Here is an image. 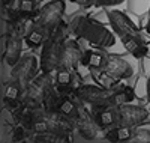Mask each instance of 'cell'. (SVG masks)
<instances>
[{
    "label": "cell",
    "instance_id": "1",
    "mask_svg": "<svg viewBox=\"0 0 150 143\" xmlns=\"http://www.w3.org/2000/svg\"><path fill=\"white\" fill-rule=\"evenodd\" d=\"M69 32L80 39H84L92 45L108 48L114 45V35H112L104 24L87 15H75L68 23Z\"/></svg>",
    "mask_w": 150,
    "mask_h": 143
},
{
    "label": "cell",
    "instance_id": "2",
    "mask_svg": "<svg viewBox=\"0 0 150 143\" xmlns=\"http://www.w3.org/2000/svg\"><path fill=\"white\" fill-rule=\"evenodd\" d=\"M69 32L68 24L62 21L57 27L50 32L48 38L44 42L42 47V54H41V71L45 74H51L57 71L60 66V59H62V51H63V45L66 42V35Z\"/></svg>",
    "mask_w": 150,
    "mask_h": 143
},
{
    "label": "cell",
    "instance_id": "3",
    "mask_svg": "<svg viewBox=\"0 0 150 143\" xmlns=\"http://www.w3.org/2000/svg\"><path fill=\"white\" fill-rule=\"evenodd\" d=\"M114 87H101L95 84H81L75 87L74 97L80 99L83 104H89V106L96 112L112 107V95H114Z\"/></svg>",
    "mask_w": 150,
    "mask_h": 143
},
{
    "label": "cell",
    "instance_id": "4",
    "mask_svg": "<svg viewBox=\"0 0 150 143\" xmlns=\"http://www.w3.org/2000/svg\"><path fill=\"white\" fill-rule=\"evenodd\" d=\"M65 0H51L50 3L44 5L35 15V23L38 27L44 29L45 32H53L62 23V17L65 14Z\"/></svg>",
    "mask_w": 150,
    "mask_h": 143
},
{
    "label": "cell",
    "instance_id": "5",
    "mask_svg": "<svg viewBox=\"0 0 150 143\" xmlns=\"http://www.w3.org/2000/svg\"><path fill=\"white\" fill-rule=\"evenodd\" d=\"M50 84V74L42 72V75L35 77L30 82V84L23 90L21 94V102L26 104L29 109H36V107H42L44 98Z\"/></svg>",
    "mask_w": 150,
    "mask_h": 143
},
{
    "label": "cell",
    "instance_id": "6",
    "mask_svg": "<svg viewBox=\"0 0 150 143\" xmlns=\"http://www.w3.org/2000/svg\"><path fill=\"white\" fill-rule=\"evenodd\" d=\"M36 72H38V59L33 54H24L12 66L9 80L15 82L21 87V90H24L36 77Z\"/></svg>",
    "mask_w": 150,
    "mask_h": 143
},
{
    "label": "cell",
    "instance_id": "7",
    "mask_svg": "<svg viewBox=\"0 0 150 143\" xmlns=\"http://www.w3.org/2000/svg\"><path fill=\"white\" fill-rule=\"evenodd\" d=\"M75 122V129L86 139V140H99L101 137H105L102 134V127L99 125L95 119V116H92L89 112H86L83 107H78L77 114L74 116Z\"/></svg>",
    "mask_w": 150,
    "mask_h": 143
},
{
    "label": "cell",
    "instance_id": "8",
    "mask_svg": "<svg viewBox=\"0 0 150 143\" xmlns=\"http://www.w3.org/2000/svg\"><path fill=\"white\" fill-rule=\"evenodd\" d=\"M117 112V125H125V127H138L144 121L149 119V110L141 107V106H134L132 102H126L122 106L116 107Z\"/></svg>",
    "mask_w": 150,
    "mask_h": 143
},
{
    "label": "cell",
    "instance_id": "9",
    "mask_svg": "<svg viewBox=\"0 0 150 143\" xmlns=\"http://www.w3.org/2000/svg\"><path fill=\"white\" fill-rule=\"evenodd\" d=\"M107 17H108L111 29L114 30V33L119 38H122V36H138L143 41V36H141L138 27H137V26L132 23V20L128 15H125L122 11L110 9L107 12Z\"/></svg>",
    "mask_w": 150,
    "mask_h": 143
},
{
    "label": "cell",
    "instance_id": "10",
    "mask_svg": "<svg viewBox=\"0 0 150 143\" xmlns=\"http://www.w3.org/2000/svg\"><path fill=\"white\" fill-rule=\"evenodd\" d=\"M102 71L108 79L114 80V82L126 80L134 75V68L131 66V63L120 56H116V54H108L107 63H105Z\"/></svg>",
    "mask_w": 150,
    "mask_h": 143
},
{
    "label": "cell",
    "instance_id": "11",
    "mask_svg": "<svg viewBox=\"0 0 150 143\" xmlns=\"http://www.w3.org/2000/svg\"><path fill=\"white\" fill-rule=\"evenodd\" d=\"M23 41L24 36L18 32L12 29V32L8 35V41H6V50L5 54L2 56V60L6 62L8 66H14V65L21 59V51H23Z\"/></svg>",
    "mask_w": 150,
    "mask_h": 143
},
{
    "label": "cell",
    "instance_id": "12",
    "mask_svg": "<svg viewBox=\"0 0 150 143\" xmlns=\"http://www.w3.org/2000/svg\"><path fill=\"white\" fill-rule=\"evenodd\" d=\"M83 53L81 47L78 45V42L75 39H68L63 45V51H62V59H60V66H65L69 69H75L77 65L81 63L83 59Z\"/></svg>",
    "mask_w": 150,
    "mask_h": 143
},
{
    "label": "cell",
    "instance_id": "13",
    "mask_svg": "<svg viewBox=\"0 0 150 143\" xmlns=\"http://www.w3.org/2000/svg\"><path fill=\"white\" fill-rule=\"evenodd\" d=\"M56 87L62 95H69L74 94L75 87H72V69L59 66L56 71Z\"/></svg>",
    "mask_w": 150,
    "mask_h": 143
},
{
    "label": "cell",
    "instance_id": "14",
    "mask_svg": "<svg viewBox=\"0 0 150 143\" xmlns=\"http://www.w3.org/2000/svg\"><path fill=\"white\" fill-rule=\"evenodd\" d=\"M108 54L101 53V51H95V50H87L83 53L81 65L87 66L90 69H104L105 63H107Z\"/></svg>",
    "mask_w": 150,
    "mask_h": 143
},
{
    "label": "cell",
    "instance_id": "15",
    "mask_svg": "<svg viewBox=\"0 0 150 143\" xmlns=\"http://www.w3.org/2000/svg\"><path fill=\"white\" fill-rule=\"evenodd\" d=\"M134 136V128L132 127H125V125H116L110 128L108 131L105 133V140L108 142H131Z\"/></svg>",
    "mask_w": 150,
    "mask_h": 143
},
{
    "label": "cell",
    "instance_id": "16",
    "mask_svg": "<svg viewBox=\"0 0 150 143\" xmlns=\"http://www.w3.org/2000/svg\"><path fill=\"white\" fill-rule=\"evenodd\" d=\"M95 119L96 122L101 125L102 128H112L114 125H117V112L116 107H107L95 113Z\"/></svg>",
    "mask_w": 150,
    "mask_h": 143
},
{
    "label": "cell",
    "instance_id": "17",
    "mask_svg": "<svg viewBox=\"0 0 150 143\" xmlns=\"http://www.w3.org/2000/svg\"><path fill=\"white\" fill-rule=\"evenodd\" d=\"M62 98H63V95L57 90V87L54 89L53 86H50L45 94V98H44V104H42L45 112H57Z\"/></svg>",
    "mask_w": 150,
    "mask_h": 143
},
{
    "label": "cell",
    "instance_id": "18",
    "mask_svg": "<svg viewBox=\"0 0 150 143\" xmlns=\"http://www.w3.org/2000/svg\"><path fill=\"white\" fill-rule=\"evenodd\" d=\"M24 42H26V45L29 48H38L41 47L44 42H45V30L38 27V26H35V27L26 33V36H24Z\"/></svg>",
    "mask_w": 150,
    "mask_h": 143
},
{
    "label": "cell",
    "instance_id": "19",
    "mask_svg": "<svg viewBox=\"0 0 150 143\" xmlns=\"http://www.w3.org/2000/svg\"><path fill=\"white\" fill-rule=\"evenodd\" d=\"M57 112L62 113L63 116H66V118H74V116L77 114V112H78V106H77V102L69 98V95H65L63 98H62L60 104H59V110Z\"/></svg>",
    "mask_w": 150,
    "mask_h": 143
},
{
    "label": "cell",
    "instance_id": "20",
    "mask_svg": "<svg viewBox=\"0 0 150 143\" xmlns=\"http://www.w3.org/2000/svg\"><path fill=\"white\" fill-rule=\"evenodd\" d=\"M35 5L36 0H20V6H18V14L23 18H33L35 20Z\"/></svg>",
    "mask_w": 150,
    "mask_h": 143
},
{
    "label": "cell",
    "instance_id": "21",
    "mask_svg": "<svg viewBox=\"0 0 150 143\" xmlns=\"http://www.w3.org/2000/svg\"><path fill=\"white\" fill-rule=\"evenodd\" d=\"M128 8L135 15H146L150 11V0H129Z\"/></svg>",
    "mask_w": 150,
    "mask_h": 143
},
{
    "label": "cell",
    "instance_id": "22",
    "mask_svg": "<svg viewBox=\"0 0 150 143\" xmlns=\"http://www.w3.org/2000/svg\"><path fill=\"white\" fill-rule=\"evenodd\" d=\"M120 41H122V45L126 48V51H129V53H132V51L143 42L141 38H138V36H122Z\"/></svg>",
    "mask_w": 150,
    "mask_h": 143
},
{
    "label": "cell",
    "instance_id": "23",
    "mask_svg": "<svg viewBox=\"0 0 150 143\" xmlns=\"http://www.w3.org/2000/svg\"><path fill=\"white\" fill-rule=\"evenodd\" d=\"M131 142H134V143H149L150 142V129H147V128L135 129Z\"/></svg>",
    "mask_w": 150,
    "mask_h": 143
},
{
    "label": "cell",
    "instance_id": "24",
    "mask_svg": "<svg viewBox=\"0 0 150 143\" xmlns=\"http://www.w3.org/2000/svg\"><path fill=\"white\" fill-rule=\"evenodd\" d=\"M26 139H27V128L23 124H17L14 127V131H12L11 142H24Z\"/></svg>",
    "mask_w": 150,
    "mask_h": 143
},
{
    "label": "cell",
    "instance_id": "25",
    "mask_svg": "<svg viewBox=\"0 0 150 143\" xmlns=\"http://www.w3.org/2000/svg\"><path fill=\"white\" fill-rule=\"evenodd\" d=\"M126 102H128V99H126V95H125L123 86L120 89H116L114 90V95H112V107L122 106V104H126Z\"/></svg>",
    "mask_w": 150,
    "mask_h": 143
},
{
    "label": "cell",
    "instance_id": "26",
    "mask_svg": "<svg viewBox=\"0 0 150 143\" xmlns=\"http://www.w3.org/2000/svg\"><path fill=\"white\" fill-rule=\"evenodd\" d=\"M131 54H132V57H135V59H143V57H146V56L149 54V47H147V44H146V42H141L138 47L132 51Z\"/></svg>",
    "mask_w": 150,
    "mask_h": 143
},
{
    "label": "cell",
    "instance_id": "27",
    "mask_svg": "<svg viewBox=\"0 0 150 143\" xmlns=\"http://www.w3.org/2000/svg\"><path fill=\"white\" fill-rule=\"evenodd\" d=\"M126 0H95V6L98 8H111V6H117L125 3Z\"/></svg>",
    "mask_w": 150,
    "mask_h": 143
},
{
    "label": "cell",
    "instance_id": "28",
    "mask_svg": "<svg viewBox=\"0 0 150 143\" xmlns=\"http://www.w3.org/2000/svg\"><path fill=\"white\" fill-rule=\"evenodd\" d=\"M69 2L78 5L80 8H90V6H95V0H69Z\"/></svg>",
    "mask_w": 150,
    "mask_h": 143
},
{
    "label": "cell",
    "instance_id": "29",
    "mask_svg": "<svg viewBox=\"0 0 150 143\" xmlns=\"http://www.w3.org/2000/svg\"><path fill=\"white\" fill-rule=\"evenodd\" d=\"M123 89H125V95H126L128 102H132V101L135 99V90H134V87H131V86H123Z\"/></svg>",
    "mask_w": 150,
    "mask_h": 143
},
{
    "label": "cell",
    "instance_id": "30",
    "mask_svg": "<svg viewBox=\"0 0 150 143\" xmlns=\"http://www.w3.org/2000/svg\"><path fill=\"white\" fill-rule=\"evenodd\" d=\"M146 98L150 102V75L147 77V80H146Z\"/></svg>",
    "mask_w": 150,
    "mask_h": 143
},
{
    "label": "cell",
    "instance_id": "31",
    "mask_svg": "<svg viewBox=\"0 0 150 143\" xmlns=\"http://www.w3.org/2000/svg\"><path fill=\"white\" fill-rule=\"evenodd\" d=\"M146 32H147V33L150 35V20H149V21L146 23Z\"/></svg>",
    "mask_w": 150,
    "mask_h": 143
}]
</instances>
